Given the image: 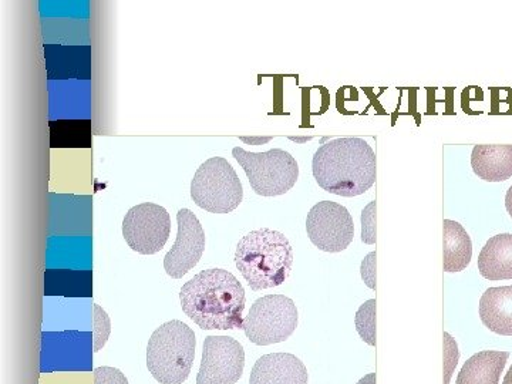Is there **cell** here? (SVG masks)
<instances>
[{
	"label": "cell",
	"instance_id": "cell-1",
	"mask_svg": "<svg viewBox=\"0 0 512 384\" xmlns=\"http://www.w3.org/2000/svg\"><path fill=\"white\" fill-rule=\"evenodd\" d=\"M183 312L204 330L242 329L245 289L231 272L207 269L181 288Z\"/></svg>",
	"mask_w": 512,
	"mask_h": 384
},
{
	"label": "cell",
	"instance_id": "cell-2",
	"mask_svg": "<svg viewBox=\"0 0 512 384\" xmlns=\"http://www.w3.org/2000/svg\"><path fill=\"white\" fill-rule=\"evenodd\" d=\"M312 171L316 183L329 194L357 197L375 184V151L363 138H335L316 151Z\"/></svg>",
	"mask_w": 512,
	"mask_h": 384
},
{
	"label": "cell",
	"instance_id": "cell-3",
	"mask_svg": "<svg viewBox=\"0 0 512 384\" xmlns=\"http://www.w3.org/2000/svg\"><path fill=\"white\" fill-rule=\"evenodd\" d=\"M293 252L282 232L262 228L239 241L235 265L252 291H265L284 284L291 275Z\"/></svg>",
	"mask_w": 512,
	"mask_h": 384
},
{
	"label": "cell",
	"instance_id": "cell-4",
	"mask_svg": "<svg viewBox=\"0 0 512 384\" xmlns=\"http://www.w3.org/2000/svg\"><path fill=\"white\" fill-rule=\"evenodd\" d=\"M195 346L194 330L187 323L181 320L164 323L148 340V372L158 383L183 384L190 377Z\"/></svg>",
	"mask_w": 512,
	"mask_h": 384
},
{
	"label": "cell",
	"instance_id": "cell-5",
	"mask_svg": "<svg viewBox=\"0 0 512 384\" xmlns=\"http://www.w3.org/2000/svg\"><path fill=\"white\" fill-rule=\"evenodd\" d=\"M191 198L201 210L229 214L244 200V187L225 158L212 157L200 165L192 178Z\"/></svg>",
	"mask_w": 512,
	"mask_h": 384
},
{
	"label": "cell",
	"instance_id": "cell-6",
	"mask_svg": "<svg viewBox=\"0 0 512 384\" xmlns=\"http://www.w3.org/2000/svg\"><path fill=\"white\" fill-rule=\"evenodd\" d=\"M232 156L244 168L252 190L261 197L285 195L298 181L299 165L295 157L281 148L266 153H251L235 147Z\"/></svg>",
	"mask_w": 512,
	"mask_h": 384
},
{
	"label": "cell",
	"instance_id": "cell-7",
	"mask_svg": "<svg viewBox=\"0 0 512 384\" xmlns=\"http://www.w3.org/2000/svg\"><path fill=\"white\" fill-rule=\"evenodd\" d=\"M298 328V309L291 298L268 295L259 298L244 319L245 335L254 345L269 346L285 342Z\"/></svg>",
	"mask_w": 512,
	"mask_h": 384
},
{
	"label": "cell",
	"instance_id": "cell-8",
	"mask_svg": "<svg viewBox=\"0 0 512 384\" xmlns=\"http://www.w3.org/2000/svg\"><path fill=\"white\" fill-rule=\"evenodd\" d=\"M170 234V214L153 202L136 205L124 217L123 237L138 254H157L167 244Z\"/></svg>",
	"mask_w": 512,
	"mask_h": 384
},
{
	"label": "cell",
	"instance_id": "cell-9",
	"mask_svg": "<svg viewBox=\"0 0 512 384\" xmlns=\"http://www.w3.org/2000/svg\"><path fill=\"white\" fill-rule=\"evenodd\" d=\"M306 232L313 245L320 251H345L355 237L352 215L343 205L333 201L318 202L306 218Z\"/></svg>",
	"mask_w": 512,
	"mask_h": 384
},
{
	"label": "cell",
	"instance_id": "cell-10",
	"mask_svg": "<svg viewBox=\"0 0 512 384\" xmlns=\"http://www.w3.org/2000/svg\"><path fill=\"white\" fill-rule=\"evenodd\" d=\"M245 367L244 346L229 336H208L204 342L197 384H235Z\"/></svg>",
	"mask_w": 512,
	"mask_h": 384
},
{
	"label": "cell",
	"instance_id": "cell-11",
	"mask_svg": "<svg viewBox=\"0 0 512 384\" xmlns=\"http://www.w3.org/2000/svg\"><path fill=\"white\" fill-rule=\"evenodd\" d=\"M178 234L174 247L164 258L168 276L181 279L198 265L205 249V232L194 212L183 208L178 211Z\"/></svg>",
	"mask_w": 512,
	"mask_h": 384
},
{
	"label": "cell",
	"instance_id": "cell-12",
	"mask_svg": "<svg viewBox=\"0 0 512 384\" xmlns=\"http://www.w3.org/2000/svg\"><path fill=\"white\" fill-rule=\"evenodd\" d=\"M308 369L291 353L262 356L252 369L249 384H308Z\"/></svg>",
	"mask_w": 512,
	"mask_h": 384
},
{
	"label": "cell",
	"instance_id": "cell-13",
	"mask_svg": "<svg viewBox=\"0 0 512 384\" xmlns=\"http://www.w3.org/2000/svg\"><path fill=\"white\" fill-rule=\"evenodd\" d=\"M480 318L491 332L512 336V286L487 289L481 296Z\"/></svg>",
	"mask_w": 512,
	"mask_h": 384
},
{
	"label": "cell",
	"instance_id": "cell-14",
	"mask_svg": "<svg viewBox=\"0 0 512 384\" xmlns=\"http://www.w3.org/2000/svg\"><path fill=\"white\" fill-rule=\"evenodd\" d=\"M478 271L488 281L512 279V234L488 239L478 256Z\"/></svg>",
	"mask_w": 512,
	"mask_h": 384
},
{
	"label": "cell",
	"instance_id": "cell-15",
	"mask_svg": "<svg viewBox=\"0 0 512 384\" xmlns=\"http://www.w3.org/2000/svg\"><path fill=\"white\" fill-rule=\"evenodd\" d=\"M474 173L487 183H501L512 177V146H476L471 154Z\"/></svg>",
	"mask_w": 512,
	"mask_h": 384
},
{
	"label": "cell",
	"instance_id": "cell-16",
	"mask_svg": "<svg viewBox=\"0 0 512 384\" xmlns=\"http://www.w3.org/2000/svg\"><path fill=\"white\" fill-rule=\"evenodd\" d=\"M508 357L510 353L497 350H485L471 356L458 373L456 384H500Z\"/></svg>",
	"mask_w": 512,
	"mask_h": 384
},
{
	"label": "cell",
	"instance_id": "cell-17",
	"mask_svg": "<svg viewBox=\"0 0 512 384\" xmlns=\"http://www.w3.org/2000/svg\"><path fill=\"white\" fill-rule=\"evenodd\" d=\"M444 272L454 274L470 265L473 258V242L463 225L444 220Z\"/></svg>",
	"mask_w": 512,
	"mask_h": 384
},
{
	"label": "cell",
	"instance_id": "cell-18",
	"mask_svg": "<svg viewBox=\"0 0 512 384\" xmlns=\"http://www.w3.org/2000/svg\"><path fill=\"white\" fill-rule=\"evenodd\" d=\"M356 330L367 345L376 346V299L360 306L356 313Z\"/></svg>",
	"mask_w": 512,
	"mask_h": 384
},
{
	"label": "cell",
	"instance_id": "cell-19",
	"mask_svg": "<svg viewBox=\"0 0 512 384\" xmlns=\"http://www.w3.org/2000/svg\"><path fill=\"white\" fill-rule=\"evenodd\" d=\"M93 323V349L94 352H100L109 340L111 332L110 318L100 305H94Z\"/></svg>",
	"mask_w": 512,
	"mask_h": 384
},
{
	"label": "cell",
	"instance_id": "cell-20",
	"mask_svg": "<svg viewBox=\"0 0 512 384\" xmlns=\"http://www.w3.org/2000/svg\"><path fill=\"white\" fill-rule=\"evenodd\" d=\"M458 359H460V352H458L456 340L448 333H444V384H450Z\"/></svg>",
	"mask_w": 512,
	"mask_h": 384
},
{
	"label": "cell",
	"instance_id": "cell-21",
	"mask_svg": "<svg viewBox=\"0 0 512 384\" xmlns=\"http://www.w3.org/2000/svg\"><path fill=\"white\" fill-rule=\"evenodd\" d=\"M376 201L370 202L362 212V241L365 244L376 242Z\"/></svg>",
	"mask_w": 512,
	"mask_h": 384
},
{
	"label": "cell",
	"instance_id": "cell-22",
	"mask_svg": "<svg viewBox=\"0 0 512 384\" xmlns=\"http://www.w3.org/2000/svg\"><path fill=\"white\" fill-rule=\"evenodd\" d=\"M94 384H128V380L116 367H97Z\"/></svg>",
	"mask_w": 512,
	"mask_h": 384
},
{
	"label": "cell",
	"instance_id": "cell-23",
	"mask_svg": "<svg viewBox=\"0 0 512 384\" xmlns=\"http://www.w3.org/2000/svg\"><path fill=\"white\" fill-rule=\"evenodd\" d=\"M376 252L366 256L362 262V278L370 289H376Z\"/></svg>",
	"mask_w": 512,
	"mask_h": 384
},
{
	"label": "cell",
	"instance_id": "cell-24",
	"mask_svg": "<svg viewBox=\"0 0 512 384\" xmlns=\"http://www.w3.org/2000/svg\"><path fill=\"white\" fill-rule=\"evenodd\" d=\"M505 208H507L508 214L512 218V185L508 188L507 195H505Z\"/></svg>",
	"mask_w": 512,
	"mask_h": 384
},
{
	"label": "cell",
	"instance_id": "cell-25",
	"mask_svg": "<svg viewBox=\"0 0 512 384\" xmlns=\"http://www.w3.org/2000/svg\"><path fill=\"white\" fill-rule=\"evenodd\" d=\"M357 384H376V373H370V375L363 377Z\"/></svg>",
	"mask_w": 512,
	"mask_h": 384
},
{
	"label": "cell",
	"instance_id": "cell-26",
	"mask_svg": "<svg viewBox=\"0 0 512 384\" xmlns=\"http://www.w3.org/2000/svg\"><path fill=\"white\" fill-rule=\"evenodd\" d=\"M503 384H512V366L508 370L507 375H505Z\"/></svg>",
	"mask_w": 512,
	"mask_h": 384
}]
</instances>
